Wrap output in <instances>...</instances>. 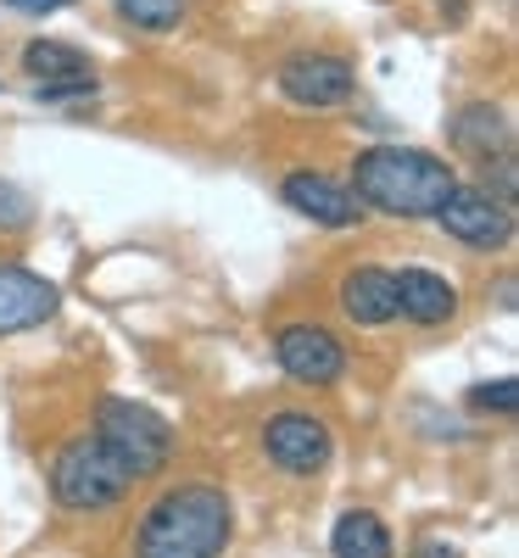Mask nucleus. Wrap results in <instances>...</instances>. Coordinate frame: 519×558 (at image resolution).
<instances>
[{
    "instance_id": "nucleus-18",
    "label": "nucleus",
    "mask_w": 519,
    "mask_h": 558,
    "mask_svg": "<svg viewBox=\"0 0 519 558\" xmlns=\"http://www.w3.org/2000/svg\"><path fill=\"white\" fill-rule=\"evenodd\" d=\"M475 408H492V413H519V380H492V386H475L469 397Z\"/></svg>"
},
{
    "instance_id": "nucleus-19",
    "label": "nucleus",
    "mask_w": 519,
    "mask_h": 558,
    "mask_svg": "<svg viewBox=\"0 0 519 558\" xmlns=\"http://www.w3.org/2000/svg\"><path fill=\"white\" fill-rule=\"evenodd\" d=\"M34 96H39V101H73V96H96V73H89V78H57V84H39Z\"/></svg>"
},
{
    "instance_id": "nucleus-15",
    "label": "nucleus",
    "mask_w": 519,
    "mask_h": 558,
    "mask_svg": "<svg viewBox=\"0 0 519 558\" xmlns=\"http://www.w3.org/2000/svg\"><path fill=\"white\" fill-rule=\"evenodd\" d=\"M23 73L39 78V84H57V78H89V57L79 45H62V39H28L23 45Z\"/></svg>"
},
{
    "instance_id": "nucleus-16",
    "label": "nucleus",
    "mask_w": 519,
    "mask_h": 558,
    "mask_svg": "<svg viewBox=\"0 0 519 558\" xmlns=\"http://www.w3.org/2000/svg\"><path fill=\"white\" fill-rule=\"evenodd\" d=\"M118 12L146 34H168L184 17V0H118Z\"/></svg>"
},
{
    "instance_id": "nucleus-12",
    "label": "nucleus",
    "mask_w": 519,
    "mask_h": 558,
    "mask_svg": "<svg viewBox=\"0 0 519 558\" xmlns=\"http://www.w3.org/2000/svg\"><path fill=\"white\" fill-rule=\"evenodd\" d=\"M341 313L363 330H381L397 318V274L391 268H352L341 279Z\"/></svg>"
},
{
    "instance_id": "nucleus-4",
    "label": "nucleus",
    "mask_w": 519,
    "mask_h": 558,
    "mask_svg": "<svg viewBox=\"0 0 519 558\" xmlns=\"http://www.w3.org/2000/svg\"><path fill=\"white\" fill-rule=\"evenodd\" d=\"M96 436L129 463V470L146 481V475H162L168 458H173V425L146 408V402H123V397H107L96 408Z\"/></svg>"
},
{
    "instance_id": "nucleus-3",
    "label": "nucleus",
    "mask_w": 519,
    "mask_h": 558,
    "mask_svg": "<svg viewBox=\"0 0 519 558\" xmlns=\"http://www.w3.org/2000/svg\"><path fill=\"white\" fill-rule=\"evenodd\" d=\"M134 481L140 475L101 436H73L51 458V497L68 508V514H101V508H112L134 492Z\"/></svg>"
},
{
    "instance_id": "nucleus-7",
    "label": "nucleus",
    "mask_w": 519,
    "mask_h": 558,
    "mask_svg": "<svg viewBox=\"0 0 519 558\" xmlns=\"http://www.w3.org/2000/svg\"><path fill=\"white\" fill-rule=\"evenodd\" d=\"M274 357L302 386H336L347 375V347H341L336 330H324V324H286V330L274 336Z\"/></svg>"
},
{
    "instance_id": "nucleus-17",
    "label": "nucleus",
    "mask_w": 519,
    "mask_h": 558,
    "mask_svg": "<svg viewBox=\"0 0 519 558\" xmlns=\"http://www.w3.org/2000/svg\"><path fill=\"white\" fill-rule=\"evenodd\" d=\"M34 223V196L23 191V184L0 179V235H17V229Z\"/></svg>"
},
{
    "instance_id": "nucleus-8",
    "label": "nucleus",
    "mask_w": 519,
    "mask_h": 558,
    "mask_svg": "<svg viewBox=\"0 0 519 558\" xmlns=\"http://www.w3.org/2000/svg\"><path fill=\"white\" fill-rule=\"evenodd\" d=\"M263 452L286 475H318L329 452H336V441H329V425L313 413H274L263 425Z\"/></svg>"
},
{
    "instance_id": "nucleus-14",
    "label": "nucleus",
    "mask_w": 519,
    "mask_h": 558,
    "mask_svg": "<svg viewBox=\"0 0 519 558\" xmlns=\"http://www.w3.org/2000/svg\"><path fill=\"white\" fill-rule=\"evenodd\" d=\"M329 553L336 558H391V531L381 514H369V508H347V514L336 520V531H329Z\"/></svg>"
},
{
    "instance_id": "nucleus-2",
    "label": "nucleus",
    "mask_w": 519,
    "mask_h": 558,
    "mask_svg": "<svg viewBox=\"0 0 519 558\" xmlns=\"http://www.w3.org/2000/svg\"><path fill=\"white\" fill-rule=\"evenodd\" d=\"M234 536V508L218 486L162 492L134 531V558H218Z\"/></svg>"
},
{
    "instance_id": "nucleus-21",
    "label": "nucleus",
    "mask_w": 519,
    "mask_h": 558,
    "mask_svg": "<svg viewBox=\"0 0 519 558\" xmlns=\"http://www.w3.org/2000/svg\"><path fill=\"white\" fill-rule=\"evenodd\" d=\"M7 7H12V12H34V17H39V12H62V7H73V0H7Z\"/></svg>"
},
{
    "instance_id": "nucleus-11",
    "label": "nucleus",
    "mask_w": 519,
    "mask_h": 558,
    "mask_svg": "<svg viewBox=\"0 0 519 558\" xmlns=\"http://www.w3.org/2000/svg\"><path fill=\"white\" fill-rule=\"evenodd\" d=\"M452 134V151L475 157V162H492V157H508L514 151V129H508V112H497L492 101H469L452 112L447 123Z\"/></svg>"
},
{
    "instance_id": "nucleus-20",
    "label": "nucleus",
    "mask_w": 519,
    "mask_h": 558,
    "mask_svg": "<svg viewBox=\"0 0 519 558\" xmlns=\"http://www.w3.org/2000/svg\"><path fill=\"white\" fill-rule=\"evenodd\" d=\"M408 558H463V553H458L447 536H424V542H413V553H408Z\"/></svg>"
},
{
    "instance_id": "nucleus-6",
    "label": "nucleus",
    "mask_w": 519,
    "mask_h": 558,
    "mask_svg": "<svg viewBox=\"0 0 519 558\" xmlns=\"http://www.w3.org/2000/svg\"><path fill=\"white\" fill-rule=\"evenodd\" d=\"M436 218L452 241L475 246V252H497L514 241V202H497L486 184H452V196L442 202Z\"/></svg>"
},
{
    "instance_id": "nucleus-5",
    "label": "nucleus",
    "mask_w": 519,
    "mask_h": 558,
    "mask_svg": "<svg viewBox=\"0 0 519 558\" xmlns=\"http://www.w3.org/2000/svg\"><path fill=\"white\" fill-rule=\"evenodd\" d=\"M279 96L307 112H329L358 96V73H352V62L329 57V51H297L279 62Z\"/></svg>"
},
{
    "instance_id": "nucleus-1",
    "label": "nucleus",
    "mask_w": 519,
    "mask_h": 558,
    "mask_svg": "<svg viewBox=\"0 0 519 558\" xmlns=\"http://www.w3.org/2000/svg\"><path fill=\"white\" fill-rule=\"evenodd\" d=\"M452 184L458 173L442 157L413 146H369L352 162V196L391 218H436L442 202L452 196Z\"/></svg>"
},
{
    "instance_id": "nucleus-13",
    "label": "nucleus",
    "mask_w": 519,
    "mask_h": 558,
    "mask_svg": "<svg viewBox=\"0 0 519 558\" xmlns=\"http://www.w3.org/2000/svg\"><path fill=\"white\" fill-rule=\"evenodd\" d=\"M397 313L424 324V330H436V324H447L458 313V291L452 279L431 274V268H402L397 274Z\"/></svg>"
},
{
    "instance_id": "nucleus-9",
    "label": "nucleus",
    "mask_w": 519,
    "mask_h": 558,
    "mask_svg": "<svg viewBox=\"0 0 519 558\" xmlns=\"http://www.w3.org/2000/svg\"><path fill=\"white\" fill-rule=\"evenodd\" d=\"M57 307H62V291L45 274H28L17 263H0V336L39 330Z\"/></svg>"
},
{
    "instance_id": "nucleus-10",
    "label": "nucleus",
    "mask_w": 519,
    "mask_h": 558,
    "mask_svg": "<svg viewBox=\"0 0 519 558\" xmlns=\"http://www.w3.org/2000/svg\"><path fill=\"white\" fill-rule=\"evenodd\" d=\"M279 196H286L291 213H302V218H313V223H324V229H352V223H363V202L347 191V184L324 179V173H307V168L286 173Z\"/></svg>"
}]
</instances>
